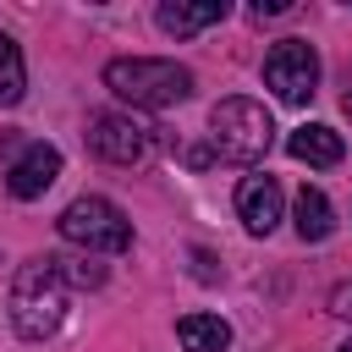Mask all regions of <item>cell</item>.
I'll use <instances>...</instances> for the list:
<instances>
[{
	"label": "cell",
	"mask_w": 352,
	"mask_h": 352,
	"mask_svg": "<svg viewBox=\"0 0 352 352\" xmlns=\"http://www.w3.org/2000/svg\"><path fill=\"white\" fill-rule=\"evenodd\" d=\"M66 302H72V286L60 258H28L11 275V324L22 341H50L66 324Z\"/></svg>",
	"instance_id": "obj_1"
},
{
	"label": "cell",
	"mask_w": 352,
	"mask_h": 352,
	"mask_svg": "<svg viewBox=\"0 0 352 352\" xmlns=\"http://www.w3.org/2000/svg\"><path fill=\"white\" fill-rule=\"evenodd\" d=\"M104 88L116 99H126L132 110H165L192 94V72L165 55H121L104 66Z\"/></svg>",
	"instance_id": "obj_2"
},
{
	"label": "cell",
	"mask_w": 352,
	"mask_h": 352,
	"mask_svg": "<svg viewBox=\"0 0 352 352\" xmlns=\"http://www.w3.org/2000/svg\"><path fill=\"white\" fill-rule=\"evenodd\" d=\"M209 143H214L220 160H231V165H253V160L270 154V143H275V121H270V110H264L258 99L231 94V99H220V104L209 110Z\"/></svg>",
	"instance_id": "obj_3"
},
{
	"label": "cell",
	"mask_w": 352,
	"mask_h": 352,
	"mask_svg": "<svg viewBox=\"0 0 352 352\" xmlns=\"http://www.w3.org/2000/svg\"><path fill=\"white\" fill-rule=\"evenodd\" d=\"M55 226H60V236H66L72 248H82L88 258H94V253H126V248H132V220H126L110 198H99V192L66 204Z\"/></svg>",
	"instance_id": "obj_4"
},
{
	"label": "cell",
	"mask_w": 352,
	"mask_h": 352,
	"mask_svg": "<svg viewBox=\"0 0 352 352\" xmlns=\"http://www.w3.org/2000/svg\"><path fill=\"white\" fill-rule=\"evenodd\" d=\"M264 82L275 88L280 104H308L314 88H319V55H314V44H308V38H280V44H270V55H264Z\"/></svg>",
	"instance_id": "obj_5"
},
{
	"label": "cell",
	"mask_w": 352,
	"mask_h": 352,
	"mask_svg": "<svg viewBox=\"0 0 352 352\" xmlns=\"http://www.w3.org/2000/svg\"><path fill=\"white\" fill-rule=\"evenodd\" d=\"M88 148L110 165H143L154 154V126L138 121V116H121V110H104L88 121Z\"/></svg>",
	"instance_id": "obj_6"
},
{
	"label": "cell",
	"mask_w": 352,
	"mask_h": 352,
	"mask_svg": "<svg viewBox=\"0 0 352 352\" xmlns=\"http://www.w3.org/2000/svg\"><path fill=\"white\" fill-rule=\"evenodd\" d=\"M55 176H60V148L33 138V143L11 160V170H6V192L28 204V198H44V192L55 187Z\"/></svg>",
	"instance_id": "obj_7"
},
{
	"label": "cell",
	"mask_w": 352,
	"mask_h": 352,
	"mask_svg": "<svg viewBox=\"0 0 352 352\" xmlns=\"http://www.w3.org/2000/svg\"><path fill=\"white\" fill-rule=\"evenodd\" d=\"M280 209H286V198H280L275 176H242V187H236V220L253 236H270L280 226Z\"/></svg>",
	"instance_id": "obj_8"
},
{
	"label": "cell",
	"mask_w": 352,
	"mask_h": 352,
	"mask_svg": "<svg viewBox=\"0 0 352 352\" xmlns=\"http://www.w3.org/2000/svg\"><path fill=\"white\" fill-rule=\"evenodd\" d=\"M226 0H165L160 11H154V22L170 33V38H192V33H204V28H214V22H226Z\"/></svg>",
	"instance_id": "obj_9"
},
{
	"label": "cell",
	"mask_w": 352,
	"mask_h": 352,
	"mask_svg": "<svg viewBox=\"0 0 352 352\" xmlns=\"http://www.w3.org/2000/svg\"><path fill=\"white\" fill-rule=\"evenodd\" d=\"M286 148H292V160H302V165H341V154H346L341 132H336V126H319V121H302V126L286 138Z\"/></svg>",
	"instance_id": "obj_10"
},
{
	"label": "cell",
	"mask_w": 352,
	"mask_h": 352,
	"mask_svg": "<svg viewBox=\"0 0 352 352\" xmlns=\"http://www.w3.org/2000/svg\"><path fill=\"white\" fill-rule=\"evenodd\" d=\"M176 336L187 352H226L231 346V324L220 314H182L176 319Z\"/></svg>",
	"instance_id": "obj_11"
},
{
	"label": "cell",
	"mask_w": 352,
	"mask_h": 352,
	"mask_svg": "<svg viewBox=\"0 0 352 352\" xmlns=\"http://www.w3.org/2000/svg\"><path fill=\"white\" fill-rule=\"evenodd\" d=\"M330 231H336L330 198H324L319 187H302V192H297V236H302V242H324Z\"/></svg>",
	"instance_id": "obj_12"
},
{
	"label": "cell",
	"mask_w": 352,
	"mask_h": 352,
	"mask_svg": "<svg viewBox=\"0 0 352 352\" xmlns=\"http://www.w3.org/2000/svg\"><path fill=\"white\" fill-rule=\"evenodd\" d=\"M28 94V66H22V50L11 33H0V104H16Z\"/></svg>",
	"instance_id": "obj_13"
},
{
	"label": "cell",
	"mask_w": 352,
	"mask_h": 352,
	"mask_svg": "<svg viewBox=\"0 0 352 352\" xmlns=\"http://www.w3.org/2000/svg\"><path fill=\"white\" fill-rule=\"evenodd\" d=\"M60 270H66V286H104V264H94V258H60Z\"/></svg>",
	"instance_id": "obj_14"
},
{
	"label": "cell",
	"mask_w": 352,
	"mask_h": 352,
	"mask_svg": "<svg viewBox=\"0 0 352 352\" xmlns=\"http://www.w3.org/2000/svg\"><path fill=\"white\" fill-rule=\"evenodd\" d=\"M330 314H336V319H352V280H341V286L330 292Z\"/></svg>",
	"instance_id": "obj_15"
},
{
	"label": "cell",
	"mask_w": 352,
	"mask_h": 352,
	"mask_svg": "<svg viewBox=\"0 0 352 352\" xmlns=\"http://www.w3.org/2000/svg\"><path fill=\"white\" fill-rule=\"evenodd\" d=\"M292 11V0H253V16L264 22V16H286Z\"/></svg>",
	"instance_id": "obj_16"
},
{
	"label": "cell",
	"mask_w": 352,
	"mask_h": 352,
	"mask_svg": "<svg viewBox=\"0 0 352 352\" xmlns=\"http://www.w3.org/2000/svg\"><path fill=\"white\" fill-rule=\"evenodd\" d=\"M192 264H198V270H192V275H198V280H214V270H209V264H214V258H209V253H192Z\"/></svg>",
	"instance_id": "obj_17"
},
{
	"label": "cell",
	"mask_w": 352,
	"mask_h": 352,
	"mask_svg": "<svg viewBox=\"0 0 352 352\" xmlns=\"http://www.w3.org/2000/svg\"><path fill=\"white\" fill-rule=\"evenodd\" d=\"M22 148H28V143H22L16 132H0V154H22Z\"/></svg>",
	"instance_id": "obj_18"
},
{
	"label": "cell",
	"mask_w": 352,
	"mask_h": 352,
	"mask_svg": "<svg viewBox=\"0 0 352 352\" xmlns=\"http://www.w3.org/2000/svg\"><path fill=\"white\" fill-rule=\"evenodd\" d=\"M341 352H352V341H346V346H341Z\"/></svg>",
	"instance_id": "obj_19"
}]
</instances>
